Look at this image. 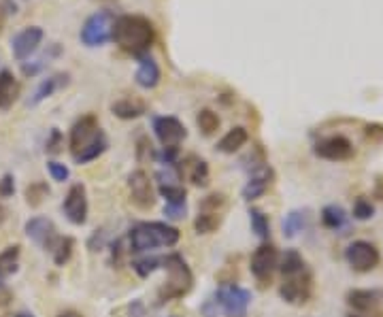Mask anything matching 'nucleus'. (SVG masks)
<instances>
[{
	"label": "nucleus",
	"mask_w": 383,
	"mask_h": 317,
	"mask_svg": "<svg viewBox=\"0 0 383 317\" xmlns=\"http://www.w3.org/2000/svg\"><path fill=\"white\" fill-rule=\"evenodd\" d=\"M133 268L139 277H149L158 268H162V258H139L133 262Z\"/></svg>",
	"instance_id": "f704fd0d"
},
{
	"label": "nucleus",
	"mask_w": 383,
	"mask_h": 317,
	"mask_svg": "<svg viewBox=\"0 0 383 317\" xmlns=\"http://www.w3.org/2000/svg\"><path fill=\"white\" fill-rule=\"evenodd\" d=\"M226 196L224 194H209L206 198H202L200 203V211L204 213H222L226 209Z\"/></svg>",
	"instance_id": "72a5a7b5"
},
{
	"label": "nucleus",
	"mask_w": 383,
	"mask_h": 317,
	"mask_svg": "<svg viewBox=\"0 0 383 317\" xmlns=\"http://www.w3.org/2000/svg\"><path fill=\"white\" fill-rule=\"evenodd\" d=\"M271 183H273V171H271V167L262 164L260 169L251 171L249 181L245 183V187H243V192H241L243 201L251 203V201H255V198L264 196V194L269 192Z\"/></svg>",
	"instance_id": "dca6fc26"
},
{
	"label": "nucleus",
	"mask_w": 383,
	"mask_h": 317,
	"mask_svg": "<svg viewBox=\"0 0 383 317\" xmlns=\"http://www.w3.org/2000/svg\"><path fill=\"white\" fill-rule=\"evenodd\" d=\"M62 134H60V130L58 128H54L52 130V134H50V139H47V151L50 153H58L60 151V147H62Z\"/></svg>",
	"instance_id": "a19ab883"
},
{
	"label": "nucleus",
	"mask_w": 383,
	"mask_h": 317,
	"mask_svg": "<svg viewBox=\"0 0 383 317\" xmlns=\"http://www.w3.org/2000/svg\"><path fill=\"white\" fill-rule=\"evenodd\" d=\"M222 226V213H204L198 211L196 219H194V230L198 234H213Z\"/></svg>",
	"instance_id": "cd10ccee"
},
{
	"label": "nucleus",
	"mask_w": 383,
	"mask_h": 317,
	"mask_svg": "<svg viewBox=\"0 0 383 317\" xmlns=\"http://www.w3.org/2000/svg\"><path fill=\"white\" fill-rule=\"evenodd\" d=\"M100 132L98 120L94 115H83L81 120H77L70 128V137H68V145H70V155L79 153L85 145H90L94 141V137Z\"/></svg>",
	"instance_id": "2eb2a0df"
},
{
	"label": "nucleus",
	"mask_w": 383,
	"mask_h": 317,
	"mask_svg": "<svg viewBox=\"0 0 383 317\" xmlns=\"http://www.w3.org/2000/svg\"><path fill=\"white\" fill-rule=\"evenodd\" d=\"M153 132H156V137H158L162 147H179L181 141L188 137L186 126L173 115L156 117V120H153Z\"/></svg>",
	"instance_id": "4468645a"
},
{
	"label": "nucleus",
	"mask_w": 383,
	"mask_h": 317,
	"mask_svg": "<svg viewBox=\"0 0 383 317\" xmlns=\"http://www.w3.org/2000/svg\"><path fill=\"white\" fill-rule=\"evenodd\" d=\"M196 124H198V128L202 130L204 137H211L213 132L220 130V115L216 111H211V109H202L196 115Z\"/></svg>",
	"instance_id": "c756f323"
},
{
	"label": "nucleus",
	"mask_w": 383,
	"mask_h": 317,
	"mask_svg": "<svg viewBox=\"0 0 383 317\" xmlns=\"http://www.w3.org/2000/svg\"><path fill=\"white\" fill-rule=\"evenodd\" d=\"M251 275L258 279V284L266 286L273 279V272L279 268V252L271 243H262L258 249L253 252L251 262H249Z\"/></svg>",
	"instance_id": "423d86ee"
},
{
	"label": "nucleus",
	"mask_w": 383,
	"mask_h": 317,
	"mask_svg": "<svg viewBox=\"0 0 383 317\" xmlns=\"http://www.w3.org/2000/svg\"><path fill=\"white\" fill-rule=\"evenodd\" d=\"M43 36H45V32H43L40 26H26L22 28L13 38H11V52H13V58L24 62L28 60L30 56H34L43 43Z\"/></svg>",
	"instance_id": "9b49d317"
},
{
	"label": "nucleus",
	"mask_w": 383,
	"mask_h": 317,
	"mask_svg": "<svg viewBox=\"0 0 383 317\" xmlns=\"http://www.w3.org/2000/svg\"><path fill=\"white\" fill-rule=\"evenodd\" d=\"M366 139L375 141V143H381L383 141V126L381 124H370L366 126Z\"/></svg>",
	"instance_id": "79ce46f5"
},
{
	"label": "nucleus",
	"mask_w": 383,
	"mask_h": 317,
	"mask_svg": "<svg viewBox=\"0 0 383 317\" xmlns=\"http://www.w3.org/2000/svg\"><path fill=\"white\" fill-rule=\"evenodd\" d=\"M247 141H249V132H247V128L236 126V128L228 130V132L220 139V143H218V151H222V153H236L241 147H245V145H247Z\"/></svg>",
	"instance_id": "b1692460"
},
{
	"label": "nucleus",
	"mask_w": 383,
	"mask_h": 317,
	"mask_svg": "<svg viewBox=\"0 0 383 317\" xmlns=\"http://www.w3.org/2000/svg\"><path fill=\"white\" fill-rule=\"evenodd\" d=\"M249 224H251V230H253L255 236H258V239H262V241L269 239L271 224H269V217L264 215V211H260V209H249Z\"/></svg>",
	"instance_id": "7c9ffc66"
},
{
	"label": "nucleus",
	"mask_w": 383,
	"mask_h": 317,
	"mask_svg": "<svg viewBox=\"0 0 383 317\" xmlns=\"http://www.w3.org/2000/svg\"><path fill=\"white\" fill-rule=\"evenodd\" d=\"M73 249H75V241L70 239V236H60L58 243H56V247L52 249V254H54V262H56L58 266H64V264L70 260Z\"/></svg>",
	"instance_id": "2f4dec72"
},
{
	"label": "nucleus",
	"mask_w": 383,
	"mask_h": 317,
	"mask_svg": "<svg viewBox=\"0 0 383 317\" xmlns=\"http://www.w3.org/2000/svg\"><path fill=\"white\" fill-rule=\"evenodd\" d=\"M213 302L222 309L226 317H245L251 302V292L241 286L226 284L216 292V300Z\"/></svg>",
	"instance_id": "39448f33"
},
{
	"label": "nucleus",
	"mask_w": 383,
	"mask_h": 317,
	"mask_svg": "<svg viewBox=\"0 0 383 317\" xmlns=\"http://www.w3.org/2000/svg\"><path fill=\"white\" fill-rule=\"evenodd\" d=\"M126 54L135 58L147 56L156 41V28L145 15H119L113 24V38Z\"/></svg>",
	"instance_id": "f257e3e1"
},
{
	"label": "nucleus",
	"mask_w": 383,
	"mask_h": 317,
	"mask_svg": "<svg viewBox=\"0 0 383 317\" xmlns=\"http://www.w3.org/2000/svg\"><path fill=\"white\" fill-rule=\"evenodd\" d=\"M322 224L330 230H340L347 224V213L338 205H328L322 209Z\"/></svg>",
	"instance_id": "bb28decb"
},
{
	"label": "nucleus",
	"mask_w": 383,
	"mask_h": 317,
	"mask_svg": "<svg viewBox=\"0 0 383 317\" xmlns=\"http://www.w3.org/2000/svg\"><path fill=\"white\" fill-rule=\"evenodd\" d=\"M20 96V84L11 70H0V111H7Z\"/></svg>",
	"instance_id": "aec40b11"
},
{
	"label": "nucleus",
	"mask_w": 383,
	"mask_h": 317,
	"mask_svg": "<svg viewBox=\"0 0 383 317\" xmlns=\"http://www.w3.org/2000/svg\"><path fill=\"white\" fill-rule=\"evenodd\" d=\"M375 215V207L370 201H366V198H358L356 205H354V217L360 219V222H366Z\"/></svg>",
	"instance_id": "e433bc0d"
},
{
	"label": "nucleus",
	"mask_w": 383,
	"mask_h": 317,
	"mask_svg": "<svg viewBox=\"0 0 383 317\" xmlns=\"http://www.w3.org/2000/svg\"><path fill=\"white\" fill-rule=\"evenodd\" d=\"M311 292H313V279L309 270L283 277V284L279 288L281 298L290 304H305L311 298Z\"/></svg>",
	"instance_id": "0eeeda50"
},
{
	"label": "nucleus",
	"mask_w": 383,
	"mask_h": 317,
	"mask_svg": "<svg viewBox=\"0 0 383 317\" xmlns=\"http://www.w3.org/2000/svg\"><path fill=\"white\" fill-rule=\"evenodd\" d=\"M162 268L166 270V281L158 292L160 302H168V300H177L183 298L192 292L194 288V275L192 268L188 266V262L183 260V256L179 254H168L162 258Z\"/></svg>",
	"instance_id": "7ed1b4c3"
},
{
	"label": "nucleus",
	"mask_w": 383,
	"mask_h": 317,
	"mask_svg": "<svg viewBox=\"0 0 383 317\" xmlns=\"http://www.w3.org/2000/svg\"><path fill=\"white\" fill-rule=\"evenodd\" d=\"M345 260L347 264L358 270V272H370L379 266V249L368 243V241H354L347 249H345Z\"/></svg>",
	"instance_id": "9d476101"
},
{
	"label": "nucleus",
	"mask_w": 383,
	"mask_h": 317,
	"mask_svg": "<svg viewBox=\"0 0 383 317\" xmlns=\"http://www.w3.org/2000/svg\"><path fill=\"white\" fill-rule=\"evenodd\" d=\"M179 173L188 175V179L196 185V187H204L209 185V164L196 155H188L186 160L179 164Z\"/></svg>",
	"instance_id": "6ab92c4d"
},
{
	"label": "nucleus",
	"mask_w": 383,
	"mask_h": 317,
	"mask_svg": "<svg viewBox=\"0 0 383 317\" xmlns=\"http://www.w3.org/2000/svg\"><path fill=\"white\" fill-rule=\"evenodd\" d=\"M307 226V213L305 211H290L283 219V234L287 239H294L298 232H303V228Z\"/></svg>",
	"instance_id": "c85d7f7f"
},
{
	"label": "nucleus",
	"mask_w": 383,
	"mask_h": 317,
	"mask_svg": "<svg viewBox=\"0 0 383 317\" xmlns=\"http://www.w3.org/2000/svg\"><path fill=\"white\" fill-rule=\"evenodd\" d=\"M107 149H109V139H107V134L100 130V132L94 137V141H92L90 145H85L79 153L73 155V160H75V164H88V162H92V160H98V157H100Z\"/></svg>",
	"instance_id": "412c9836"
},
{
	"label": "nucleus",
	"mask_w": 383,
	"mask_h": 317,
	"mask_svg": "<svg viewBox=\"0 0 383 317\" xmlns=\"http://www.w3.org/2000/svg\"><path fill=\"white\" fill-rule=\"evenodd\" d=\"M47 171H50L52 179H54V181H60V183H64V181L70 177V171H68V167H64L62 162H56V160L47 162Z\"/></svg>",
	"instance_id": "4c0bfd02"
},
{
	"label": "nucleus",
	"mask_w": 383,
	"mask_h": 317,
	"mask_svg": "<svg viewBox=\"0 0 383 317\" xmlns=\"http://www.w3.org/2000/svg\"><path fill=\"white\" fill-rule=\"evenodd\" d=\"M313 151L317 157H324V160H330V162H345L356 155L354 143L343 134H334V137L317 141Z\"/></svg>",
	"instance_id": "6e6552de"
},
{
	"label": "nucleus",
	"mask_w": 383,
	"mask_h": 317,
	"mask_svg": "<svg viewBox=\"0 0 383 317\" xmlns=\"http://www.w3.org/2000/svg\"><path fill=\"white\" fill-rule=\"evenodd\" d=\"M186 213H188V207L186 205H168L166 203V207H164L166 219H183Z\"/></svg>",
	"instance_id": "58836bf2"
},
{
	"label": "nucleus",
	"mask_w": 383,
	"mask_h": 317,
	"mask_svg": "<svg viewBox=\"0 0 383 317\" xmlns=\"http://www.w3.org/2000/svg\"><path fill=\"white\" fill-rule=\"evenodd\" d=\"M17 260H20V245H11L0 254V288H3L7 277L17 270Z\"/></svg>",
	"instance_id": "a878e982"
},
{
	"label": "nucleus",
	"mask_w": 383,
	"mask_h": 317,
	"mask_svg": "<svg viewBox=\"0 0 383 317\" xmlns=\"http://www.w3.org/2000/svg\"><path fill=\"white\" fill-rule=\"evenodd\" d=\"M58 317H81L79 313H75V311H64V313H60Z\"/></svg>",
	"instance_id": "37998d69"
},
{
	"label": "nucleus",
	"mask_w": 383,
	"mask_h": 317,
	"mask_svg": "<svg viewBox=\"0 0 383 317\" xmlns=\"http://www.w3.org/2000/svg\"><path fill=\"white\" fill-rule=\"evenodd\" d=\"M68 79H70L68 72H58V75H52L47 79H43V82L38 84V88L34 90L32 98L28 100V105L30 107H36V105H40L43 100H45V98H52L58 90H62V88L68 86Z\"/></svg>",
	"instance_id": "f3484780"
},
{
	"label": "nucleus",
	"mask_w": 383,
	"mask_h": 317,
	"mask_svg": "<svg viewBox=\"0 0 383 317\" xmlns=\"http://www.w3.org/2000/svg\"><path fill=\"white\" fill-rule=\"evenodd\" d=\"M62 211H64L66 219L75 226H83L85 222H88L90 205H88V192H85L83 183H73L68 187Z\"/></svg>",
	"instance_id": "1a4fd4ad"
},
{
	"label": "nucleus",
	"mask_w": 383,
	"mask_h": 317,
	"mask_svg": "<svg viewBox=\"0 0 383 317\" xmlns=\"http://www.w3.org/2000/svg\"><path fill=\"white\" fill-rule=\"evenodd\" d=\"M26 234H28V239L32 243H36L38 247H43L45 252L47 249L52 252L56 247L58 239H60V234H58L54 222L47 219V217H40V215L26 222Z\"/></svg>",
	"instance_id": "ddd939ff"
},
{
	"label": "nucleus",
	"mask_w": 383,
	"mask_h": 317,
	"mask_svg": "<svg viewBox=\"0 0 383 317\" xmlns=\"http://www.w3.org/2000/svg\"><path fill=\"white\" fill-rule=\"evenodd\" d=\"M50 194V187L45 185V183H30L28 187H26V201H28V205L30 207H38L40 203H43V198H45Z\"/></svg>",
	"instance_id": "c9c22d12"
},
{
	"label": "nucleus",
	"mask_w": 383,
	"mask_h": 317,
	"mask_svg": "<svg viewBox=\"0 0 383 317\" xmlns=\"http://www.w3.org/2000/svg\"><path fill=\"white\" fill-rule=\"evenodd\" d=\"M279 270L283 277H290V275H298L307 270V264L303 260V256L298 254L296 249H287L281 258H279Z\"/></svg>",
	"instance_id": "393cba45"
},
{
	"label": "nucleus",
	"mask_w": 383,
	"mask_h": 317,
	"mask_svg": "<svg viewBox=\"0 0 383 317\" xmlns=\"http://www.w3.org/2000/svg\"><path fill=\"white\" fill-rule=\"evenodd\" d=\"M145 111H147V105L137 98H121L111 105V113L119 117V120H137V117L145 115Z\"/></svg>",
	"instance_id": "5701e85b"
},
{
	"label": "nucleus",
	"mask_w": 383,
	"mask_h": 317,
	"mask_svg": "<svg viewBox=\"0 0 383 317\" xmlns=\"http://www.w3.org/2000/svg\"><path fill=\"white\" fill-rule=\"evenodd\" d=\"M160 79H162V72H160L158 62L151 56L139 58V68H137V75H135L137 86L143 88V90H153V88H158Z\"/></svg>",
	"instance_id": "a211bd4d"
},
{
	"label": "nucleus",
	"mask_w": 383,
	"mask_h": 317,
	"mask_svg": "<svg viewBox=\"0 0 383 317\" xmlns=\"http://www.w3.org/2000/svg\"><path fill=\"white\" fill-rule=\"evenodd\" d=\"M15 317H32V315H28V313H17Z\"/></svg>",
	"instance_id": "c03bdc74"
},
{
	"label": "nucleus",
	"mask_w": 383,
	"mask_h": 317,
	"mask_svg": "<svg viewBox=\"0 0 383 317\" xmlns=\"http://www.w3.org/2000/svg\"><path fill=\"white\" fill-rule=\"evenodd\" d=\"M13 192H15V179H13V175H5L0 179V196L9 198V196H13Z\"/></svg>",
	"instance_id": "ea45409f"
},
{
	"label": "nucleus",
	"mask_w": 383,
	"mask_h": 317,
	"mask_svg": "<svg viewBox=\"0 0 383 317\" xmlns=\"http://www.w3.org/2000/svg\"><path fill=\"white\" fill-rule=\"evenodd\" d=\"M115 15L111 11H96L83 22L79 30V41L85 47H103L113 38Z\"/></svg>",
	"instance_id": "20e7f679"
},
{
	"label": "nucleus",
	"mask_w": 383,
	"mask_h": 317,
	"mask_svg": "<svg viewBox=\"0 0 383 317\" xmlns=\"http://www.w3.org/2000/svg\"><path fill=\"white\" fill-rule=\"evenodd\" d=\"M181 239V232L164 222H141L130 230V249L135 254H145L158 247H175Z\"/></svg>",
	"instance_id": "f03ea898"
},
{
	"label": "nucleus",
	"mask_w": 383,
	"mask_h": 317,
	"mask_svg": "<svg viewBox=\"0 0 383 317\" xmlns=\"http://www.w3.org/2000/svg\"><path fill=\"white\" fill-rule=\"evenodd\" d=\"M128 192H130V201L135 207L147 211L156 205L153 185L149 181V175L145 171H133L128 175Z\"/></svg>",
	"instance_id": "f8f14e48"
},
{
	"label": "nucleus",
	"mask_w": 383,
	"mask_h": 317,
	"mask_svg": "<svg viewBox=\"0 0 383 317\" xmlns=\"http://www.w3.org/2000/svg\"><path fill=\"white\" fill-rule=\"evenodd\" d=\"M158 192L168 205H186L188 192H186L183 185H160Z\"/></svg>",
	"instance_id": "473e14b6"
},
{
	"label": "nucleus",
	"mask_w": 383,
	"mask_h": 317,
	"mask_svg": "<svg viewBox=\"0 0 383 317\" xmlns=\"http://www.w3.org/2000/svg\"><path fill=\"white\" fill-rule=\"evenodd\" d=\"M347 317H362V315H358V313H352V315H347Z\"/></svg>",
	"instance_id": "a18cd8bd"
},
{
	"label": "nucleus",
	"mask_w": 383,
	"mask_h": 317,
	"mask_svg": "<svg viewBox=\"0 0 383 317\" xmlns=\"http://www.w3.org/2000/svg\"><path fill=\"white\" fill-rule=\"evenodd\" d=\"M383 300L381 290H352L347 294V304L356 311H370Z\"/></svg>",
	"instance_id": "4be33fe9"
}]
</instances>
